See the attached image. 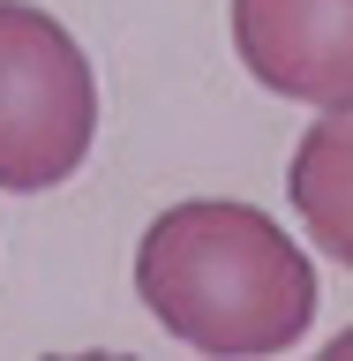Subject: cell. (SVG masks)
I'll return each mask as SVG.
<instances>
[{
  "label": "cell",
  "mask_w": 353,
  "mask_h": 361,
  "mask_svg": "<svg viewBox=\"0 0 353 361\" xmlns=\"http://www.w3.org/2000/svg\"><path fill=\"white\" fill-rule=\"evenodd\" d=\"M233 53L271 98L353 106V0H233Z\"/></svg>",
  "instance_id": "3957f363"
},
{
  "label": "cell",
  "mask_w": 353,
  "mask_h": 361,
  "mask_svg": "<svg viewBox=\"0 0 353 361\" xmlns=\"http://www.w3.org/2000/svg\"><path fill=\"white\" fill-rule=\"evenodd\" d=\"M98 143L90 53L30 0H0V188L45 196Z\"/></svg>",
  "instance_id": "7a4b0ae2"
},
{
  "label": "cell",
  "mask_w": 353,
  "mask_h": 361,
  "mask_svg": "<svg viewBox=\"0 0 353 361\" xmlns=\"http://www.w3.org/2000/svg\"><path fill=\"white\" fill-rule=\"evenodd\" d=\"M135 293L180 346L225 361L286 354L316 324V264L271 211L233 196L158 211L135 241Z\"/></svg>",
  "instance_id": "6da1fadb"
},
{
  "label": "cell",
  "mask_w": 353,
  "mask_h": 361,
  "mask_svg": "<svg viewBox=\"0 0 353 361\" xmlns=\"http://www.w3.org/2000/svg\"><path fill=\"white\" fill-rule=\"evenodd\" d=\"M331 354H353V331H346V338H338V346H331Z\"/></svg>",
  "instance_id": "5b68a950"
},
{
  "label": "cell",
  "mask_w": 353,
  "mask_h": 361,
  "mask_svg": "<svg viewBox=\"0 0 353 361\" xmlns=\"http://www.w3.org/2000/svg\"><path fill=\"white\" fill-rule=\"evenodd\" d=\"M286 196L316 248L353 271V106H323V121H309L286 166Z\"/></svg>",
  "instance_id": "277c9868"
}]
</instances>
